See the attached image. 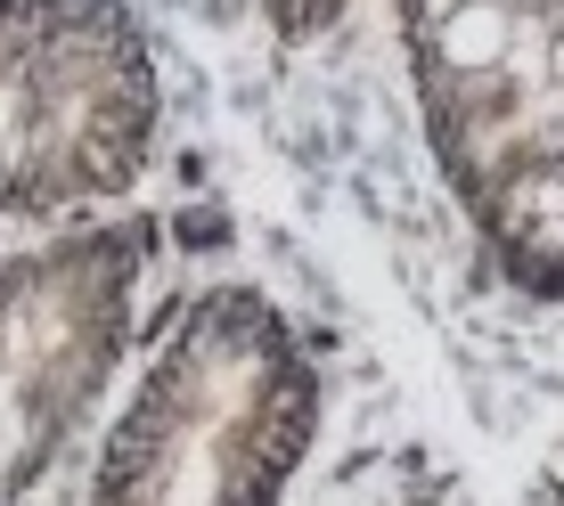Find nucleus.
<instances>
[{
    "label": "nucleus",
    "instance_id": "f257e3e1",
    "mask_svg": "<svg viewBox=\"0 0 564 506\" xmlns=\"http://www.w3.org/2000/svg\"><path fill=\"white\" fill-rule=\"evenodd\" d=\"M319 433V367L254 286L181 310L99 465V506H279Z\"/></svg>",
    "mask_w": 564,
    "mask_h": 506
},
{
    "label": "nucleus",
    "instance_id": "f03ea898",
    "mask_svg": "<svg viewBox=\"0 0 564 506\" xmlns=\"http://www.w3.org/2000/svg\"><path fill=\"white\" fill-rule=\"evenodd\" d=\"M155 140V66L115 0H0V212L131 188Z\"/></svg>",
    "mask_w": 564,
    "mask_h": 506
},
{
    "label": "nucleus",
    "instance_id": "7ed1b4c3",
    "mask_svg": "<svg viewBox=\"0 0 564 506\" xmlns=\"http://www.w3.org/2000/svg\"><path fill=\"white\" fill-rule=\"evenodd\" d=\"M140 229L0 262V506L66 450L123 352Z\"/></svg>",
    "mask_w": 564,
    "mask_h": 506
},
{
    "label": "nucleus",
    "instance_id": "20e7f679",
    "mask_svg": "<svg viewBox=\"0 0 564 506\" xmlns=\"http://www.w3.org/2000/svg\"><path fill=\"white\" fill-rule=\"evenodd\" d=\"M344 9H352V0H270V16H279L286 42H311V33H327Z\"/></svg>",
    "mask_w": 564,
    "mask_h": 506
}]
</instances>
